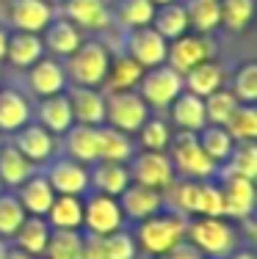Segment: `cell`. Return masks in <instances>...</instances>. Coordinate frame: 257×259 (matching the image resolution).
<instances>
[{
	"instance_id": "cell-16",
	"label": "cell",
	"mask_w": 257,
	"mask_h": 259,
	"mask_svg": "<svg viewBox=\"0 0 257 259\" xmlns=\"http://www.w3.org/2000/svg\"><path fill=\"white\" fill-rule=\"evenodd\" d=\"M66 69L64 64H58L56 58H45L42 55L36 64L28 66V83H30V91L36 97H53V94H64L66 91Z\"/></svg>"
},
{
	"instance_id": "cell-1",
	"label": "cell",
	"mask_w": 257,
	"mask_h": 259,
	"mask_svg": "<svg viewBox=\"0 0 257 259\" xmlns=\"http://www.w3.org/2000/svg\"><path fill=\"white\" fill-rule=\"evenodd\" d=\"M186 229H188L186 215L174 212V209H166V212L161 209V212L144 218L133 237H136V245L141 251H146L152 256H161L186 240Z\"/></svg>"
},
{
	"instance_id": "cell-18",
	"label": "cell",
	"mask_w": 257,
	"mask_h": 259,
	"mask_svg": "<svg viewBox=\"0 0 257 259\" xmlns=\"http://www.w3.org/2000/svg\"><path fill=\"white\" fill-rule=\"evenodd\" d=\"M11 22L17 30L42 33L53 22V6L45 0H14L11 3Z\"/></svg>"
},
{
	"instance_id": "cell-10",
	"label": "cell",
	"mask_w": 257,
	"mask_h": 259,
	"mask_svg": "<svg viewBox=\"0 0 257 259\" xmlns=\"http://www.w3.org/2000/svg\"><path fill=\"white\" fill-rule=\"evenodd\" d=\"M218 188L224 196V218L232 221H249L254 212V180L218 171Z\"/></svg>"
},
{
	"instance_id": "cell-11",
	"label": "cell",
	"mask_w": 257,
	"mask_h": 259,
	"mask_svg": "<svg viewBox=\"0 0 257 259\" xmlns=\"http://www.w3.org/2000/svg\"><path fill=\"white\" fill-rule=\"evenodd\" d=\"M45 177L56 196H86L91 190L89 188V165L78 163L72 157L50 160Z\"/></svg>"
},
{
	"instance_id": "cell-29",
	"label": "cell",
	"mask_w": 257,
	"mask_h": 259,
	"mask_svg": "<svg viewBox=\"0 0 257 259\" xmlns=\"http://www.w3.org/2000/svg\"><path fill=\"white\" fill-rule=\"evenodd\" d=\"M66 157L78 160L83 165L97 163V127L89 124H72L66 130Z\"/></svg>"
},
{
	"instance_id": "cell-50",
	"label": "cell",
	"mask_w": 257,
	"mask_h": 259,
	"mask_svg": "<svg viewBox=\"0 0 257 259\" xmlns=\"http://www.w3.org/2000/svg\"><path fill=\"white\" fill-rule=\"evenodd\" d=\"M6 41H9V33L0 28V61H3V55H6Z\"/></svg>"
},
{
	"instance_id": "cell-36",
	"label": "cell",
	"mask_w": 257,
	"mask_h": 259,
	"mask_svg": "<svg viewBox=\"0 0 257 259\" xmlns=\"http://www.w3.org/2000/svg\"><path fill=\"white\" fill-rule=\"evenodd\" d=\"M83 245L81 229H50V240L45 248V259H78Z\"/></svg>"
},
{
	"instance_id": "cell-43",
	"label": "cell",
	"mask_w": 257,
	"mask_h": 259,
	"mask_svg": "<svg viewBox=\"0 0 257 259\" xmlns=\"http://www.w3.org/2000/svg\"><path fill=\"white\" fill-rule=\"evenodd\" d=\"M25 218L28 212L22 209L17 193H0V237H14Z\"/></svg>"
},
{
	"instance_id": "cell-15",
	"label": "cell",
	"mask_w": 257,
	"mask_h": 259,
	"mask_svg": "<svg viewBox=\"0 0 257 259\" xmlns=\"http://www.w3.org/2000/svg\"><path fill=\"white\" fill-rule=\"evenodd\" d=\"M11 146H17L33 165H45L56 157V135L42 124H30V121L14 133Z\"/></svg>"
},
{
	"instance_id": "cell-6",
	"label": "cell",
	"mask_w": 257,
	"mask_h": 259,
	"mask_svg": "<svg viewBox=\"0 0 257 259\" xmlns=\"http://www.w3.org/2000/svg\"><path fill=\"white\" fill-rule=\"evenodd\" d=\"M138 94L146 102V108H169L182 94V75H177L166 64L144 69L141 80H138Z\"/></svg>"
},
{
	"instance_id": "cell-56",
	"label": "cell",
	"mask_w": 257,
	"mask_h": 259,
	"mask_svg": "<svg viewBox=\"0 0 257 259\" xmlns=\"http://www.w3.org/2000/svg\"><path fill=\"white\" fill-rule=\"evenodd\" d=\"M39 259H45V256H39Z\"/></svg>"
},
{
	"instance_id": "cell-24",
	"label": "cell",
	"mask_w": 257,
	"mask_h": 259,
	"mask_svg": "<svg viewBox=\"0 0 257 259\" xmlns=\"http://www.w3.org/2000/svg\"><path fill=\"white\" fill-rule=\"evenodd\" d=\"M224 89V69L216 64V61H202L197 64L191 72H186L182 75V91H191V94H197L205 100L207 94H213V91Z\"/></svg>"
},
{
	"instance_id": "cell-22",
	"label": "cell",
	"mask_w": 257,
	"mask_h": 259,
	"mask_svg": "<svg viewBox=\"0 0 257 259\" xmlns=\"http://www.w3.org/2000/svg\"><path fill=\"white\" fill-rule=\"evenodd\" d=\"M17 199H20V204L28 215L45 218L47 209H50V204H53V199H56V193H53V188H50V182H47L45 174H33L20 185Z\"/></svg>"
},
{
	"instance_id": "cell-47",
	"label": "cell",
	"mask_w": 257,
	"mask_h": 259,
	"mask_svg": "<svg viewBox=\"0 0 257 259\" xmlns=\"http://www.w3.org/2000/svg\"><path fill=\"white\" fill-rule=\"evenodd\" d=\"M78 259H105V256H102V237H100V234L83 232V245H81Z\"/></svg>"
},
{
	"instance_id": "cell-17",
	"label": "cell",
	"mask_w": 257,
	"mask_h": 259,
	"mask_svg": "<svg viewBox=\"0 0 257 259\" xmlns=\"http://www.w3.org/2000/svg\"><path fill=\"white\" fill-rule=\"evenodd\" d=\"M136 155V144L127 133L116 130L111 124L97 127V157L108 160V163H130V157Z\"/></svg>"
},
{
	"instance_id": "cell-31",
	"label": "cell",
	"mask_w": 257,
	"mask_h": 259,
	"mask_svg": "<svg viewBox=\"0 0 257 259\" xmlns=\"http://www.w3.org/2000/svg\"><path fill=\"white\" fill-rule=\"evenodd\" d=\"M36 165L22 155L17 146L3 144L0 146V182L9 185V188H20L28 177H33Z\"/></svg>"
},
{
	"instance_id": "cell-28",
	"label": "cell",
	"mask_w": 257,
	"mask_h": 259,
	"mask_svg": "<svg viewBox=\"0 0 257 259\" xmlns=\"http://www.w3.org/2000/svg\"><path fill=\"white\" fill-rule=\"evenodd\" d=\"M39 124L45 130H50L53 135H64L66 130L75 124L66 94H53V97H45V100H42V105H39Z\"/></svg>"
},
{
	"instance_id": "cell-25",
	"label": "cell",
	"mask_w": 257,
	"mask_h": 259,
	"mask_svg": "<svg viewBox=\"0 0 257 259\" xmlns=\"http://www.w3.org/2000/svg\"><path fill=\"white\" fill-rule=\"evenodd\" d=\"M42 41H45V50L56 53V55H64V58H69L72 53L81 47L83 36H81V28L75 25V22L69 20H53L50 25L42 30Z\"/></svg>"
},
{
	"instance_id": "cell-44",
	"label": "cell",
	"mask_w": 257,
	"mask_h": 259,
	"mask_svg": "<svg viewBox=\"0 0 257 259\" xmlns=\"http://www.w3.org/2000/svg\"><path fill=\"white\" fill-rule=\"evenodd\" d=\"M138 245L136 237L125 229H116L111 234H102V256L105 259H136Z\"/></svg>"
},
{
	"instance_id": "cell-33",
	"label": "cell",
	"mask_w": 257,
	"mask_h": 259,
	"mask_svg": "<svg viewBox=\"0 0 257 259\" xmlns=\"http://www.w3.org/2000/svg\"><path fill=\"white\" fill-rule=\"evenodd\" d=\"M197 141L202 146V152H205L207 157L213 160L216 165H224L232 155V146H235V141H232V135L227 133L224 127L218 124H205L197 133Z\"/></svg>"
},
{
	"instance_id": "cell-23",
	"label": "cell",
	"mask_w": 257,
	"mask_h": 259,
	"mask_svg": "<svg viewBox=\"0 0 257 259\" xmlns=\"http://www.w3.org/2000/svg\"><path fill=\"white\" fill-rule=\"evenodd\" d=\"M169 110H171V124H174L177 130L199 133V130L207 124V119H205V102H202V97L191 94V91H182V94L169 105Z\"/></svg>"
},
{
	"instance_id": "cell-7",
	"label": "cell",
	"mask_w": 257,
	"mask_h": 259,
	"mask_svg": "<svg viewBox=\"0 0 257 259\" xmlns=\"http://www.w3.org/2000/svg\"><path fill=\"white\" fill-rule=\"evenodd\" d=\"M213 55H216V45L205 33H182L171 39L166 50V66H171L177 75H186L202 61H210Z\"/></svg>"
},
{
	"instance_id": "cell-27",
	"label": "cell",
	"mask_w": 257,
	"mask_h": 259,
	"mask_svg": "<svg viewBox=\"0 0 257 259\" xmlns=\"http://www.w3.org/2000/svg\"><path fill=\"white\" fill-rule=\"evenodd\" d=\"M30 121V105L14 89H0V133H17Z\"/></svg>"
},
{
	"instance_id": "cell-40",
	"label": "cell",
	"mask_w": 257,
	"mask_h": 259,
	"mask_svg": "<svg viewBox=\"0 0 257 259\" xmlns=\"http://www.w3.org/2000/svg\"><path fill=\"white\" fill-rule=\"evenodd\" d=\"M202 102H205V119H207V124H218V127L227 124V119L235 113L238 105H241L230 89L213 91V94H207Z\"/></svg>"
},
{
	"instance_id": "cell-37",
	"label": "cell",
	"mask_w": 257,
	"mask_h": 259,
	"mask_svg": "<svg viewBox=\"0 0 257 259\" xmlns=\"http://www.w3.org/2000/svg\"><path fill=\"white\" fill-rule=\"evenodd\" d=\"M144 75V66H138L130 55H119V58H111V69H108V89L105 91H122V89H133L138 85V80Z\"/></svg>"
},
{
	"instance_id": "cell-14",
	"label": "cell",
	"mask_w": 257,
	"mask_h": 259,
	"mask_svg": "<svg viewBox=\"0 0 257 259\" xmlns=\"http://www.w3.org/2000/svg\"><path fill=\"white\" fill-rule=\"evenodd\" d=\"M66 100L72 108V119L75 124H89L100 127L105 124V94L100 89H89V85H66Z\"/></svg>"
},
{
	"instance_id": "cell-9",
	"label": "cell",
	"mask_w": 257,
	"mask_h": 259,
	"mask_svg": "<svg viewBox=\"0 0 257 259\" xmlns=\"http://www.w3.org/2000/svg\"><path fill=\"white\" fill-rule=\"evenodd\" d=\"M127 171H130L133 182L155 188L161 193L169 190V185L177 180L166 152H141V155H133L130 163H127Z\"/></svg>"
},
{
	"instance_id": "cell-12",
	"label": "cell",
	"mask_w": 257,
	"mask_h": 259,
	"mask_svg": "<svg viewBox=\"0 0 257 259\" xmlns=\"http://www.w3.org/2000/svg\"><path fill=\"white\" fill-rule=\"evenodd\" d=\"M166 50H169V41L152 25L136 28L127 36V53H130V58L136 61L138 66H144V69L166 64Z\"/></svg>"
},
{
	"instance_id": "cell-48",
	"label": "cell",
	"mask_w": 257,
	"mask_h": 259,
	"mask_svg": "<svg viewBox=\"0 0 257 259\" xmlns=\"http://www.w3.org/2000/svg\"><path fill=\"white\" fill-rule=\"evenodd\" d=\"M158 259H205V256H202L199 251L194 248L191 243H188V240H182L180 245H174L171 251H166V254H161Z\"/></svg>"
},
{
	"instance_id": "cell-5",
	"label": "cell",
	"mask_w": 257,
	"mask_h": 259,
	"mask_svg": "<svg viewBox=\"0 0 257 259\" xmlns=\"http://www.w3.org/2000/svg\"><path fill=\"white\" fill-rule=\"evenodd\" d=\"M105 119L111 127L133 135L150 119V108H146V102L141 100V94L136 89L105 91Z\"/></svg>"
},
{
	"instance_id": "cell-45",
	"label": "cell",
	"mask_w": 257,
	"mask_h": 259,
	"mask_svg": "<svg viewBox=\"0 0 257 259\" xmlns=\"http://www.w3.org/2000/svg\"><path fill=\"white\" fill-rule=\"evenodd\" d=\"M230 91L235 94V100L243 102V105H254L257 102V66L252 64V61L243 64L241 69L235 72Z\"/></svg>"
},
{
	"instance_id": "cell-46",
	"label": "cell",
	"mask_w": 257,
	"mask_h": 259,
	"mask_svg": "<svg viewBox=\"0 0 257 259\" xmlns=\"http://www.w3.org/2000/svg\"><path fill=\"white\" fill-rule=\"evenodd\" d=\"M171 138V130L163 119H146L144 127L138 130V141L146 152H166Z\"/></svg>"
},
{
	"instance_id": "cell-41",
	"label": "cell",
	"mask_w": 257,
	"mask_h": 259,
	"mask_svg": "<svg viewBox=\"0 0 257 259\" xmlns=\"http://www.w3.org/2000/svg\"><path fill=\"white\" fill-rule=\"evenodd\" d=\"M222 25L230 30H243L254 20V0H218Z\"/></svg>"
},
{
	"instance_id": "cell-51",
	"label": "cell",
	"mask_w": 257,
	"mask_h": 259,
	"mask_svg": "<svg viewBox=\"0 0 257 259\" xmlns=\"http://www.w3.org/2000/svg\"><path fill=\"white\" fill-rule=\"evenodd\" d=\"M230 259H254V254L252 251H232Z\"/></svg>"
},
{
	"instance_id": "cell-30",
	"label": "cell",
	"mask_w": 257,
	"mask_h": 259,
	"mask_svg": "<svg viewBox=\"0 0 257 259\" xmlns=\"http://www.w3.org/2000/svg\"><path fill=\"white\" fill-rule=\"evenodd\" d=\"M50 229H81L83 226V196H56L47 209Z\"/></svg>"
},
{
	"instance_id": "cell-8",
	"label": "cell",
	"mask_w": 257,
	"mask_h": 259,
	"mask_svg": "<svg viewBox=\"0 0 257 259\" xmlns=\"http://www.w3.org/2000/svg\"><path fill=\"white\" fill-rule=\"evenodd\" d=\"M125 224V215L119 209V201L116 196H105L97 193V190H89L83 199V226L89 234H111L116 229H122Z\"/></svg>"
},
{
	"instance_id": "cell-21",
	"label": "cell",
	"mask_w": 257,
	"mask_h": 259,
	"mask_svg": "<svg viewBox=\"0 0 257 259\" xmlns=\"http://www.w3.org/2000/svg\"><path fill=\"white\" fill-rule=\"evenodd\" d=\"M66 17L83 30H105L111 25V11L105 0H64Z\"/></svg>"
},
{
	"instance_id": "cell-19",
	"label": "cell",
	"mask_w": 257,
	"mask_h": 259,
	"mask_svg": "<svg viewBox=\"0 0 257 259\" xmlns=\"http://www.w3.org/2000/svg\"><path fill=\"white\" fill-rule=\"evenodd\" d=\"M130 180V171L125 163H108V160H97L94 168L89 171V188L97 193L105 196H119L127 188Z\"/></svg>"
},
{
	"instance_id": "cell-3",
	"label": "cell",
	"mask_w": 257,
	"mask_h": 259,
	"mask_svg": "<svg viewBox=\"0 0 257 259\" xmlns=\"http://www.w3.org/2000/svg\"><path fill=\"white\" fill-rule=\"evenodd\" d=\"M186 240L199 251L202 256H213V259H224L235 251L238 245V232L227 218H188V229H186Z\"/></svg>"
},
{
	"instance_id": "cell-49",
	"label": "cell",
	"mask_w": 257,
	"mask_h": 259,
	"mask_svg": "<svg viewBox=\"0 0 257 259\" xmlns=\"http://www.w3.org/2000/svg\"><path fill=\"white\" fill-rule=\"evenodd\" d=\"M6 259H36V256H30V254H25V251H20V248H9Z\"/></svg>"
},
{
	"instance_id": "cell-38",
	"label": "cell",
	"mask_w": 257,
	"mask_h": 259,
	"mask_svg": "<svg viewBox=\"0 0 257 259\" xmlns=\"http://www.w3.org/2000/svg\"><path fill=\"white\" fill-rule=\"evenodd\" d=\"M152 17H155V6L150 0H119L116 6V20L127 30L152 25Z\"/></svg>"
},
{
	"instance_id": "cell-53",
	"label": "cell",
	"mask_w": 257,
	"mask_h": 259,
	"mask_svg": "<svg viewBox=\"0 0 257 259\" xmlns=\"http://www.w3.org/2000/svg\"><path fill=\"white\" fill-rule=\"evenodd\" d=\"M152 6H166V3H174V0H150Z\"/></svg>"
},
{
	"instance_id": "cell-42",
	"label": "cell",
	"mask_w": 257,
	"mask_h": 259,
	"mask_svg": "<svg viewBox=\"0 0 257 259\" xmlns=\"http://www.w3.org/2000/svg\"><path fill=\"white\" fill-rule=\"evenodd\" d=\"M224 130L232 135V141H254L257 138V110H254V105H238L235 113L227 119Z\"/></svg>"
},
{
	"instance_id": "cell-13",
	"label": "cell",
	"mask_w": 257,
	"mask_h": 259,
	"mask_svg": "<svg viewBox=\"0 0 257 259\" xmlns=\"http://www.w3.org/2000/svg\"><path fill=\"white\" fill-rule=\"evenodd\" d=\"M116 201H119L122 215H125L127 221H136V224H141L144 218H150V215H155L163 209V193L161 190L146 188V185H138V182L127 185V188L116 196Z\"/></svg>"
},
{
	"instance_id": "cell-4",
	"label": "cell",
	"mask_w": 257,
	"mask_h": 259,
	"mask_svg": "<svg viewBox=\"0 0 257 259\" xmlns=\"http://www.w3.org/2000/svg\"><path fill=\"white\" fill-rule=\"evenodd\" d=\"M66 77H72L78 85H89V89H97V85L105 83L108 69H111V53L102 41L94 39H83L81 47L66 58Z\"/></svg>"
},
{
	"instance_id": "cell-35",
	"label": "cell",
	"mask_w": 257,
	"mask_h": 259,
	"mask_svg": "<svg viewBox=\"0 0 257 259\" xmlns=\"http://www.w3.org/2000/svg\"><path fill=\"white\" fill-rule=\"evenodd\" d=\"M218 171L254 180V177H257V144H254V141H235L230 160L224 165H218Z\"/></svg>"
},
{
	"instance_id": "cell-52",
	"label": "cell",
	"mask_w": 257,
	"mask_h": 259,
	"mask_svg": "<svg viewBox=\"0 0 257 259\" xmlns=\"http://www.w3.org/2000/svg\"><path fill=\"white\" fill-rule=\"evenodd\" d=\"M9 254V243H6V237H0V259H6Z\"/></svg>"
},
{
	"instance_id": "cell-55",
	"label": "cell",
	"mask_w": 257,
	"mask_h": 259,
	"mask_svg": "<svg viewBox=\"0 0 257 259\" xmlns=\"http://www.w3.org/2000/svg\"><path fill=\"white\" fill-rule=\"evenodd\" d=\"M0 146H3V141H0Z\"/></svg>"
},
{
	"instance_id": "cell-2",
	"label": "cell",
	"mask_w": 257,
	"mask_h": 259,
	"mask_svg": "<svg viewBox=\"0 0 257 259\" xmlns=\"http://www.w3.org/2000/svg\"><path fill=\"white\" fill-rule=\"evenodd\" d=\"M166 149H171L169 160H171V168H174V177H180V180H197L199 182V180H213L218 174V165L202 152L197 133L174 130Z\"/></svg>"
},
{
	"instance_id": "cell-20",
	"label": "cell",
	"mask_w": 257,
	"mask_h": 259,
	"mask_svg": "<svg viewBox=\"0 0 257 259\" xmlns=\"http://www.w3.org/2000/svg\"><path fill=\"white\" fill-rule=\"evenodd\" d=\"M45 55V41H42L39 33H25V30H17V33L9 36L6 41V55L3 58L9 61L11 66L17 69H28L30 64Z\"/></svg>"
},
{
	"instance_id": "cell-54",
	"label": "cell",
	"mask_w": 257,
	"mask_h": 259,
	"mask_svg": "<svg viewBox=\"0 0 257 259\" xmlns=\"http://www.w3.org/2000/svg\"><path fill=\"white\" fill-rule=\"evenodd\" d=\"M45 3H50V6H53V3H64V0H45Z\"/></svg>"
},
{
	"instance_id": "cell-34",
	"label": "cell",
	"mask_w": 257,
	"mask_h": 259,
	"mask_svg": "<svg viewBox=\"0 0 257 259\" xmlns=\"http://www.w3.org/2000/svg\"><path fill=\"white\" fill-rule=\"evenodd\" d=\"M186 14H188V28L194 33H210L222 25V11H218V0H186Z\"/></svg>"
},
{
	"instance_id": "cell-32",
	"label": "cell",
	"mask_w": 257,
	"mask_h": 259,
	"mask_svg": "<svg viewBox=\"0 0 257 259\" xmlns=\"http://www.w3.org/2000/svg\"><path fill=\"white\" fill-rule=\"evenodd\" d=\"M152 28H155L166 41L177 39V36H182V33H188L186 6H182L180 0L166 3V6H158V9H155V17H152Z\"/></svg>"
},
{
	"instance_id": "cell-39",
	"label": "cell",
	"mask_w": 257,
	"mask_h": 259,
	"mask_svg": "<svg viewBox=\"0 0 257 259\" xmlns=\"http://www.w3.org/2000/svg\"><path fill=\"white\" fill-rule=\"evenodd\" d=\"M194 215H205V218H224V196L218 182L213 180H199L197 182V204Z\"/></svg>"
},
{
	"instance_id": "cell-26",
	"label": "cell",
	"mask_w": 257,
	"mask_h": 259,
	"mask_svg": "<svg viewBox=\"0 0 257 259\" xmlns=\"http://www.w3.org/2000/svg\"><path fill=\"white\" fill-rule=\"evenodd\" d=\"M47 240H50V224L39 215H28L20 224V229L14 232V248L25 251L30 256H42L47 248Z\"/></svg>"
}]
</instances>
